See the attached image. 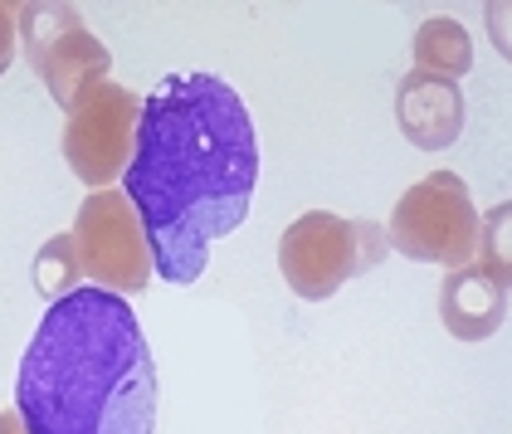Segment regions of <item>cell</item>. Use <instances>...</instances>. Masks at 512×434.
Wrapping results in <instances>:
<instances>
[{
  "mask_svg": "<svg viewBox=\"0 0 512 434\" xmlns=\"http://www.w3.org/2000/svg\"><path fill=\"white\" fill-rule=\"evenodd\" d=\"M122 181L152 269L181 288L196 283L210 244L244 225L259 181V142L244 98L220 74L161 79L157 93L142 98Z\"/></svg>",
  "mask_w": 512,
  "mask_h": 434,
  "instance_id": "6da1fadb",
  "label": "cell"
},
{
  "mask_svg": "<svg viewBox=\"0 0 512 434\" xmlns=\"http://www.w3.org/2000/svg\"><path fill=\"white\" fill-rule=\"evenodd\" d=\"M25 434H152L157 361L122 293L74 288L49 303L15 376Z\"/></svg>",
  "mask_w": 512,
  "mask_h": 434,
  "instance_id": "7a4b0ae2",
  "label": "cell"
},
{
  "mask_svg": "<svg viewBox=\"0 0 512 434\" xmlns=\"http://www.w3.org/2000/svg\"><path fill=\"white\" fill-rule=\"evenodd\" d=\"M386 225L376 220H342L332 210L298 215L278 239V269L288 288L308 303L332 298L342 283L371 274L386 259Z\"/></svg>",
  "mask_w": 512,
  "mask_h": 434,
  "instance_id": "3957f363",
  "label": "cell"
},
{
  "mask_svg": "<svg viewBox=\"0 0 512 434\" xmlns=\"http://www.w3.org/2000/svg\"><path fill=\"white\" fill-rule=\"evenodd\" d=\"M386 244H395L415 264H444V269L473 264L478 210H473L464 176L434 171L425 181H415L405 196L395 200V215L386 225Z\"/></svg>",
  "mask_w": 512,
  "mask_h": 434,
  "instance_id": "277c9868",
  "label": "cell"
},
{
  "mask_svg": "<svg viewBox=\"0 0 512 434\" xmlns=\"http://www.w3.org/2000/svg\"><path fill=\"white\" fill-rule=\"evenodd\" d=\"M20 49L49 83V98L69 113L88 88L108 83L113 54L83 25L74 5H20Z\"/></svg>",
  "mask_w": 512,
  "mask_h": 434,
  "instance_id": "5b68a950",
  "label": "cell"
},
{
  "mask_svg": "<svg viewBox=\"0 0 512 434\" xmlns=\"http://www.w3.org/2000/svg\"><path fill=\"white\" fill-rule=\"evenodd\" d=\"M74 249H79L83 278H93V288H108L122 298L142 293L157 274L142 220L122 191H93L83 200L79 220H74Z\"/></svg>",
  "mask_w": 512,
  "mask_h": 434,
  "instance_id": "8992f818",
  "label": "cell"
},
{
  "mask_svg": "<svg viewBox=\"0 0 512 434\" xmlns=\"http://www.w3.org/2000/svg\"><path fill=\"white\" fill-rule=\"evenodd\" d=\"M142 118V98L127 83H98L69 108L64 122V161L83 186L108 191L132 161V137Z\"/></svg>",
  "mask_w": 512,
  "mask_h": 434,
  "instance_id": "52a82bcc",
  "label": "cell"
},
{
  "mask_svg": "<svg viewBox=\"0 0 512 434\" xmlns=\"http://www.w3.org/2000/svg\"><path fill=\"white\" fill-rule=\"evenodd\" d=\"M395 118L420 152H444L464 132V93H459V83L410 69L395 88Z\"/></svg>",
  "mask_w": 512,
  "mask_h": 434,
  "instance_id": "ba28073f",
  "label": "cell"
},
{
  "mask_svg": "<svg viewBox=\"0 0 512 434\" xmlns=\"http://www.w3.org/2000/svg\"><path fill=\"white\" fill-rule=\"evenodd\" d=\"M439 317L444 327L459 337V342H483L503 327L508 317V288L493 283L478 264H464V269H449L444 288H439Z\"/></svg>",
  "mask_w": 512,
  "mask_h": 434,
  "instance_id": "9c48e42d",
  "label": "cell"
},
{
  "mask_svg": "<svg viewBox=\"0 0 512 434\" xmlns=\"http://www.w3.org/2000/svg\"><path fill=\"white\" fill-rule=\"evenodd\" d=\"M473 64V40L469 30L449 15H434L415 30V69L420 74H434V79H464Z\"/></svg>",
  "mask_w": 512,
  "mask_h": 434,
  "instance_id": "30bf717a",
  "label": "cell"
},
{
  "mask_svg": "<svg viewBox=\"0 0 512 434\" xmlns=\"http://www.w3.org/2000/svg\"><path fill=\"white\" fill-rule=\"evenodd\" d=\"M35 288L44 298H64V293L83 288V264L79 249H74V235L44 239V249L35 254Z\"/></svg>",
  "mask_w": 512,
  "mask_h": 434,
  "instance_id": "8fae6325",
  "label": "cell"
},
{
  "mask_svg": "<svg viewBox=\"0 0 512 434\" xmlns=\"http://www.w3.org/2000/svg\"><path fill=\"white\" fill-rule=\"evenodd\" d=\"M508 225H512L508 205L478 215V249H473V264L493 278V283H503V288L512 283V235H508Z\"/></svg>",
  "mask_w": 512,
  "mask_h": 434,
  "instance_id": "7c38bea8",
  "label": "cell"
},
{
  "mask_svg": "<svg viewBox=\"0 0 512 434\" xmlns=\"http://www.w3.org/2000/svg\"><path fill=\"white\" fill-rule=\"evenodd\" d=\"M15 49H20V10H10V5H0V74L10 69V59H15Z\"/></svg>",
  "mask_w": 512,
  "mask_h": 434,
  "instance_id": "4fadbf2b",
  "label": "cell"
},
{
  "mask_svg": "<svg viewBox=\"0 0 512 434\" xmlns=\"http://www.w3.org/2000/svg\"><path fill=\"white\" fill-rule=\"evenodd\" d=\"M0 434H25V430H20V415H15V410H0Z\"/></svg>",
  "mask_w": 512,
  "mask_h": 434,
  "instance_id": "5bb4252c",
  "label": "cell"
}]
</instances>
